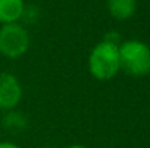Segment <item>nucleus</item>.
Returning <instances> with one entry per match:
<instances>
[{
  "label": "nucleus",
  "instance_id": "obj_10",
  "mask_svg": "<svg viewBox=\"0 0 150 148\" xmlns=\"http://www.w3.org/2000/svg\"><path fill=\"white\" fill-rule=\"evenodd\" d=\"M0 148H21L19 145L13 144V142H7V141H1L0 142Z\"/></svg>",
  "mask_w": 150,
  "mask_h": 148
},
{
  "label": "nucleus",
  "instance_id": "obj_7",
  "mask_svg": "<svg viewBox=\"0 0 150 148\" xmlns=\"http://www.w3.org/2000/svg\"><path fill=\"white\" fill-rule=\"evenodd\" d=\"M1 125L9 132H13V134L22 132L28 126V118L23 112L12 109V110L4 112V115L1 118Z\"/></svg>",
  "mask_w": 150,
  "mask_h": 148
},
{
  "label": "nucleus",
  "instance_id": "obj_9",
  "mask_svg": "<svg viewBox=\"0 0 150 148\" xmlns=\"http://www.w3.org/2000/svg\"><path fill=\"white\" fill-rule=\"evenodd\" d=\"M103 41L108 42V44H112V45H118V47H120V44H121V36H120L118 32L111 31V32H108V34L105 35Z\"/></svg>",
  "mask_w": 150,
  "mask_h": 148
},
{
  "label": "nucleus",
  "instance_id": "obj_1",
  "mask_svg": "<svg viewBox=\"0 0 150 148\" xmlns=\"http://www.w3.org/2000/svg\"><path fill=\"white\" fill-rule=\"evenodd\" d=\"M118 52L120 68L128 76L144 77L150 73V47L147 44L137 39H130L120 44Z\"/></svg>",
  "mask_w": 150,
  "mask_h": 148
},
{
  "label": "nucleus",
  "instance_id": "obj_11",
  "mask_svg": "<svg viewBox=\"0 0 150 148\" xmlns=\"http://www.w3.org/2000/svg\"><path fill=\"white\" fill-rule=\"evenodd\" d=\"M67 148H88V147H85V145H79V144H74V145H70V147H67Z\"/></svg>",
  "mask_w": 150,
  "mask_h": 148
},
{
  "label": "nucleus",
  "instance_id": "obj_12",
  "mask_svg": "<svg viewBox=\"0 0 150 148\" xmlns=\"http://www.w3.org/2000/svg\"><path fill=\"white\" fill-rule=\"evenodd\" d=\"M45 148H52V147H45Z\"/></svg>",
  "mask_w": 150,
  "mask_h": 148
},
{
  "label": "nucleus",
  "instance_id": "obj_4",
  "mask_svg": "<svg viewBox=\"0 0 150 148\" xmlns=\"http://www.w3.org/2000/svg\"><path fill=\"white\" fill-rule=\"evenodd\" d=\"M22 84L19 79L10 73H0V110L16 109L22 100Z\"/></svg>",
  "mask_w": 150,
  "mask_h": 148
},
{
  "label": "nucleus",
  "instance_id": "obj_2",
  "mask_svg": "<svg viewBox=\"0 0 150 148\" xmlns=\"http://www.w3.org/2000/svg\"><path fill=\"white\" fill-rule=\"evenodd\" d=\"M88 65L92 77H95L96 80L108 81L114 79L121 70L118 45H112L105 41L96 44L89 55Z\"/></svg>",
  "mask_w": 150,
  "mask_h": 148
},
{
  "label": "nucleus",
  "instance_id": "obj_8",
  "mask_svg": "<svg viewBox=\"0 0 150 148\" xmlns=\"http://www.w3.org/2000/svg\"><path fill=\"white\" fill-rule=\"evenodd\" d=\"M25 23L28 25H34L38 19H40V9L35 6V4H31V6H25L23 9V13H22V18H21Z\"/></svg>",
  "mask_w": 150,
  "mask_h": 148
},
{
  "label": "nucleus",
  "instance_id": "obj_3",
  "mask_svg": "<svg viewBox=\"0 0 150 148\" xmlns=\"http://www.w3.org/2000/svg\"><path fill=\"white\" fill-rule=\"evenodd\" d=\"M31 45L28 31L19 23L1 25L0 28V54L9 60L21 58Z\"/></svg>",
  "mask_w": 150,
  "mask_h": 148
},
{
  "label": "nucleus",
  "instance_id": "obj_6",
  "mask_svg": "<svg viewBox=\"0 0 150 148\" xmlns=\"http://www.w3.org/2000/svg\"><path fill=\"white\" fill-rule=\"evenodd\" d=\"M137 9V0H108V10L111 16L118 20L130 19Z\"/></svg>",
  "mask_w": 150,
  "mask_h": 148
},
{
  "label": "nucleus",
  "instance_id": "obj_5",
  "mask_svg": "<svg viewBox=\"0 0 150 148\" xmlns=\"http://www.w3.org/2000/svg\"><path fill=\"white\" fill-rule=\"evenodd\" d=\"M25 9L23 0H0V23H18Z\"/></svg>",
  "mask_w": 150,
  "mask_h": 148
}]
</instances>
